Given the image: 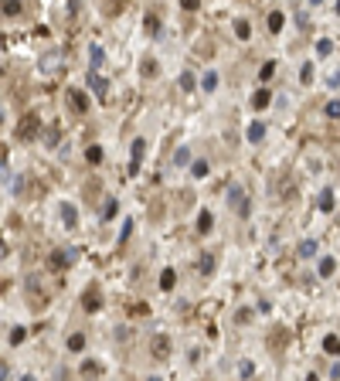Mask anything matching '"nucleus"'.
<instances>
[{"instance_id":"obj_37","label":"nucleus","mask_w":340,"mask_h":381,"mask_svg":"<svg viewBox=\"0 0 340 381\" xmlns=\"http://www.w3.org/2000/svg\"><path fill=\"white\" fill-rule=\"evenodd\" d=\"M82 375H99V364H95V361H85V364H82Z\"/></svg>"},{"instance_id":"obj_25","label":"nucleus","mask_w":340,"mask_h":381,"mask_svg":"<svg viewBox=\"0 0 340 381\" xmlns=\"http://www.w3.org/2000/svg\"><path fill=\"white\" fill-rule=\"evenodd\" d=\"M173 164H177V167L190 164V150H187V147H177V150H173Z\"/></svg>"},{"instance_id":"obj_34","label":"nucleus","mask_w":340,"mask_h":381,"mask_svg":"<svg viewBox=\"0 0 340 381\" xmlns=\"http://www.w3.org/2000/svg\"><path fill=\"white\" fill-rule=\"evenodd\" d=\"M238 375H242V378H252V375H255V364H252V361H242V364H238Z\"/></svg>"},{"instance_id":"obj_28","label":"nucleus","mask_w":340,"mask_h":381,"mask_svg":"<svg viewBox=\"0 0 340 381\" xmlns=\"http://www.w3.org/2000/svg\"><path fill=\"white\" fill-rule=\"evenodd\" d=\"M160 289H164V293L173 289V269H164V272H160Z\"/></svg>"},{"instance_id":"obj_35","label":"nucleus","mask_w":340,"mask_h":381,"mask_svg":"<svg viewBox=\"0 0 340 381\" xmlns=\"http://www.w3.org/2000/svg\"><path fill=\"white\" fill-rule=\"evenodd\" d=\"M272 72H276V61H265L262 72H259V75H262V82H269V78H272Z\"/></svg>"},{"instance_id":"obj_32","label":"nucleus","mask_w":340,"mask_h":381,"mask_svg":"<svg viewBox=\"0 0 340 381\" xmlns=\"http://www.w3.org/2000/svg\"><path fill=\"white\" fill-rule=\"evenodd\" d=\"M85 160H89V164H102V147H89V150H85Z\"/></svg>"},{"instance_id":"obj_38","label":"nucleus","mask_w":340,"mask_h":381,"mask_svg":"<svg viewBox=\"0 0 340 381\" xmlns=\"http://www.w3.org/2000/svg\"><path fill=\"white\" fill-rule=\"evenodd\" d=\"M20 381H38V378H34V375H24V378H20Z\"/></svg>"},{"instance_id":"obj_36","label":"nucleus","mask_w":340,"mask_h":381,"mask_svg":"<svg viewBox=\"0 0 340 381\" xmlns=\"http://www.w3.org/2000/svg\"><path fill=\"white\" fill-rule=\"evenodd\" d=\"M327 116H330V119H340V102H337V99L327 102Z\"/></svg>"},{"instance_id":"obj_21","label":"nucleus","mask_w":340,"mask_h":381,"mask_svg":"<svg viewBox=\"0 0 340 381\" xmlns=\"http://www.w3.org/2000/svg\"><path fill=\"white\" fill-rule=\"evenodd\" d=\"M143 27H147V34H160V17H157V14H147V17H143Z\"/></svg>"},{"instance_id":"obj_8","label":"nucleus","mask_w":340,"mask_h":381,"mask_svg":"<svg viewBox=\"0 0 340 381\" xmlns=\"http://www.w3.org/2000/svg\"><path fill=\"white\" fill-rule=\"evenodd\" d=\"M89 85H92V92L99 95V99H106V92H109V82L99 75V72H89Z\"/></svg>"},{"instance_id":"obj_20","label":"nucleus","mask_w":340,"mask_h":381,"mask_svg":"<svg viewBox=\"0 0 340 381\" xmlns=\"http://www.w3.org/2000/svg\"><path fill=\"white\" fill-rule=\"evenodd\" d=\"M180 89H184V92H194V89H197V78H194V72H180Z\"/></svg>"},{"instance_id":"obj_31","label":"nucleus","mask_w":340,"mask_h":381,"mask_svg":"<svg viewBox=\"0 0 340 381\" xmlns=\"http://www.w3.org/2000/svg\"><path fill=\"white\" fill-rule=\"evenodd\" d=\"M330 51H334V41H330V38H320V41H317V55H320V58H327Z\"/></svg>"},{"instance_id":"obj_14","label":"nucleus","mask_w":340,"mask_h":381,"mask_svg":"<svg viewBox=\"0 0 340 381\" xmlns=\"http://www.w3.org/2000/svg\"><path fill=\"white\" fill-rule=\"evenodd\" d=\"M317 272H320V276H334V272H337V259H334V255H323Z\"/></svg>"},{"instance_id":"obj_7","label":"nucleus","mask_w":340,"mask_h":381,"mask_svg":"<svg viewBox=\"0 0 340 381\" xmlns=\"http://www.w3.org/2000/svg\"><path fill=\"white\" fill-rule=\"evenodd\" d=\"M245 136H248V143H255V147H259V143L265 140V123H259V119H255V123H248Z\"/></svg>"},{"instance_id":"obj_15","label":"nucleus","mask_w":340,"mask_h":381,"mask_svg":"<svg viewBox=\"0 0 340 381\" xmlns=\"http://www.w3.org/2000/svg\"><path fill=\"white\" fill-rule=\"evenodd\" d=\"M102 61H106V51H102V44H92V48H89V65H92V72L99 68V65H102Z\"/></svg>"},{"instance_id":"obj_12","label":"nucleus","mask_w":340,"mask_h":381,"mask_svg":"<svg viewBox=\"0 0 340 381\" xmlns=\"http://www.w3.org/2000/svg\"><path fill=\"white\" fill-rule=\"evenodd\" d=\"M317 238H303L300 242V248H296V255H300V259H310V255H317Z\"/></svg>"},{"instance_id":"obj_17","label":"nucleus","mask_w":340,"mask_h":381,"mask_svg":"<svg viewBox=\"0 0 340 381\" xmlns=\"http://www.w3.org/2000/svg\"><path fill=\"white\" fill-rule=\"evenodd\" d=\"M235 38H238V41L252 38V24H248V20H235Z\"/></svg>"},{"instance_id":"obj_11","label":"nucleus","mask_w":340,"mask_h":381,"mask_svg":"<svg viewBox=\"0 0 340 381\" xmlns=\"http://www.w3.org/2000/svg\"><path fill=\"white\" fill-rule=\"evenodd\" d=\"M68 99H72V106H75L78 113H89V95H85V92L72 89V92H68Z\"/></svg>"},{"instance_id":"obj_22","label":"nucleus","mask_w":340,"mask_h":381,"mask_svg":"<svg viewBox=\"0 0 340 381\" xmlns=\"http://www.w3.org/2000/svg\"><path fill=\"white\" fill-rule=\"evenodd\" d=\"M116 211H119V201H116V197H109V201H106V208H102V221H113Z\"/></svg>"},{"instance_id":"obj_1","label":"nucleus","mask_w":340,"mask_h":381,"mask_svg":"<svg viewBox=\"0 0 340 381\" xmlns=\"http://www.w3.org/2000/svg\"><path fill=\"white\" fill-rule=\"evenodd\" d=\"M38 133H41V116L38 113H27L17 126H14V136H17V140H24V143L38 140Z\"/></svg>"},{"instance_id":"obj_16","label":"nucleus","mask_w":340,"mask_h":381,"mask_svg":"<svg viewBox=\"0 0 340 381\" xmlns=\"http://www.w3.org/2000/svg\"><path fill=\"white\" fill-rule=\"evenodd\" d=\"M269 102H272V92H269V89H259V92L252 95V106H255V109H265Z\"/></svg>"},{"instance_id":"obj_13","label":"nucleus","mask_w":340,"mask_h":381,"mask_svg":"<svg viewBox=\"0 0 340 381\" xmlns=\"http://www.w3.org/2000/svg\"><path fill=\"white\" fill-rule=\"evenodd\" d=\"M211 228H214V214H211V211H201V214H197V231L208 235Z\"/></svg>"},{"instance_id":"obj_6","label":"nucleus","mask_w":340,"mask_h":381,"mask_svg":"<svg viewBox=\"0 0 340 381\" xmlns=\"http://www.w3.org/2000/svg\"><path fill=\"white\" fill-rule=\"evenodd\" d=\"M334 204H337L334 190H330V188H323V190H320V197H317V208H320L323 214H330V211H334Z\"/></svg>"},{"instance_id":"obj_9","label":"nucleus","mask_w":340,"mask_h":381,"mask_svg":"<svg viewBox=\"0 0 340 381\" xmlns=\"http://www.w3.org/2000/svg\"><path fill=\"white\" fill-rule=\"evenodd\" d=\"M99 306H102V296H99L95 289H85V296H82V310H85V313H95Z\"/></svg>"},{"instance_id":"obj_18","label":"nucleus","mask_w":340,"mask_h":381,"mask_svg":"<svg viewBox=\"0 0 340 381\" xmlns=\"http://www.w3.org/2000/svg\"><path fill=\"white\" fill-rule=\"evenodd\" d=\"M323 351H327V354H340V337L337 334H327V337H323Z\"/></svg>"},{"instance_id":"obj_10","label":"nucleus","mask_w":340,"mask_h":381,"mask_svg":"<svg viewBox=\"0 0 340 381\" xmlns=\"http://www.w3.org/2000/svg\"><path fill=\"white\" fill-rule=\"evenodd\" d=\"M61 221H65L68 228H75V225H78V208H75V204H68V201L61 204Z\"/></svg>"},{"instance_id":"obj_3","label":"nucleus","mask_w":340,"mask_h":381,"mask_svg":"<svg viewBox=\"0 0 340 381\" xmlns=\"http://www.w3.org/2000/svg\"><path fill=\"white\" fill-rule=\"evenodd\" d=\"M150 354L157 358V361H167L170 358V337L167 334H153L150 337Z\"/></svg>"},{"instance_id":"obj_30","label":"nucleus","mask_w":340,"mask_h":381,"mask_svg":"<svg viewBox=\"0 0 340 381\" xmlns=\"http://www.w3.org/2000/svg\"><path fill=\"white\" fill-rule=\"evenodd\" d=\"M300 82H303V85H310V82H313V61H303V68H300Z\"/></svg>"},{"instance_id":"obj_40","label":"nucleus","mask_w":340,"mask_h":381,"mask_svg":"<svg viewBox=\"0 0 340 381\" xmlns=\"http://www.w3.org/2000/svg\"><path fill=\"white\" fill-rule=\"evenodd\" d=\"M147 381H164V378H157V375H153V378H147Z\"/></svg>"},{"instance_id":"obj_27","label":"nucleus","mask_w":340,"mask_h":381,"mask_svg":"<svg viewBox=\"0 0 340 381\" xmlns=\"http://www.w3.org/2000/svg\"><path fill=\"white\" fill-rule=\"evenodd\" d=\"M197 269H201V276H211V272H214V255H201Z\"/></svg>"},{"instance_id":"obj_5","label":"nucleus","mask_w":340,"mask_h":381,"mask_svg":"<svg viewBox=\"0 0 340 381\" xmlns=\"http://www.w3.org/2000/svg\"><path fill=\"white\" fill-rule=\"evenodd\" d=\"M72 259H75V252H65V248H58V252H51V255H48V266H51V269H65Z\"/></svg>"},{"instance_id":"obj_33","label":"nucleus","mask_w":340,"mask_h":381,"mask_svg":"<svg viewBox=\"0 0 340 381\" xmlns=\"http://www.w3.org/2000/svg\"><path fill=\"white\" fill-rule=\"evenodd\" d=\"M20 14V3L17 0H7V3H3V17H17Z\"/></svg>"},{"instance_id":"obj_26","label":"nucleus","mask_w":340,"mask_h":381,"mask_svg":"<svg viewBox=\"0 0 340 381\" xmlns=\"http://www.w3.org/2000/svg\"><path fill=\"white\" fill-rule=\"evenodd\" d=\"M201 85H204V92H214V89H218V72H204Z\"/></svg>"},{"instance_id":"obj_29","label":"nucleus","mask_w":340,"mask_h":381,"mask_svg":"<svg viewBox=\"0 0 340 381\" xmlns=\"http://www.w3.org/2000/svg\"><path fill=\"white\" fill-rule=\"evenodd\" d=\"M82 347H85V334H72V337H68V351H72V354H78Z\"/></svg>"},{"instance_id":"obj_4","label":"nucleus","mask_w":340,"mask_h":381,"mask_svg":"<svg viewBox=\"0 0 340 381\" xmlns=\"http://www.w3.org/2000/svg\"><path fill=\"white\" fill-rule=\"evenodd\" d=\"M143 153H147V140H133V160H130V174H140V167H143Z\"/></svg>"},{"instance_id":"obj_24","label":"nucleus","mask_w":340,"mask_h":381,"mask_svg":"<svg viewBox=\"0 0 340 381\" xmlns=\"http://www.w3.org/2000/svg\"><path fill=\"white\" fill-rule=\"evenodd\" d=\"M283 24H286L283 10H272V14H269V31H283Z\"/></svg>"},{"instance_id":"obj_39","label":"nucleus","mask_w":340,"mask_h":381,"mask_svg":"<svg viewBox=\"0 0 340 381\" xmlns=\"http://www.w3.org/2000/svg\"><path fill=\"white\" fill-rule=\"evenodd\" d=\"M306 381H320V378H317V375H306Z\"/></svg>"},{"instance_id":"obj_19","label":"nucleus","mask_w":340,"mask_h":381,"mask_svg":"<svg viewBox=\"0 0 340 381\" xmlns=\"http://www.w3.org/2000/svg\"><path fill=\"white\" fill-rule=\"evenodd\" d=\"M24 337H27V330H24V327H10V334H7V344H10V347H17L20 341H24Z\"/></svg>"},{"instance_id":"obj_23","label":"nucleus","mask_w":340,"mask_h":381,"mask_svg":"<svg viewBox=\"0 0 340 381\" xmlns=\"http://www.w3.org/2000/svg\"><path fill=\"white\" fill-rule=\"evenodd\" d=\"M208 160H194V164H190V177H208Z\"/></svg>"},{"instance_id":"obj_2","label":"nucleus","mask_w":340,"mask_h":381,"mask_svg":"<svg viewBox=\"0 0 340 381\" xmlns=\"http://www.w3.org/2000/svg\"><path fill=\"white\" fill-rule=\"evenodd\" d=\"M228 208H235L238 218H248V197H245V190H242V184H231L228 188Z\"/></svg>"}]
</instances>
